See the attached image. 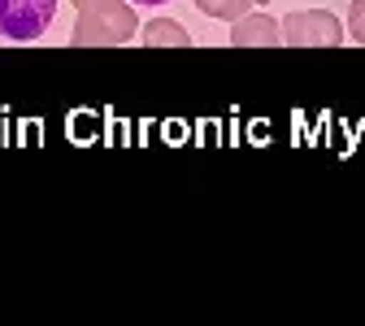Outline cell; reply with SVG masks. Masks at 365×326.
I'll return each instance as SVG.
<instances>
[{"instance_id":"cell-1","label":"cell","mask_w":365,"mask_h":326,"mask_svg":"<svg viewBox=\"0 0 365 326\" xmlns=\"http://www.w3.org/2000/svg\"><path fill=\"white\" fill-rule=\"evenodd\" d=\"M140 18H135L130 0H96V5L78 9V22L70 31L74 49H122L135 39Z\"/></svg>"},{"instance_id":"cell-2","label":"cell","mask_w":365,"mask_h":326,"mask_svg":"<svg viewBox=\"0 0 365 326\" xmlns=\"http://www.w3.org/2000/svg\"><path fill=\"white\" fill-rule=\"evenodd\" d=\"M287 49H339L344 44V22L331 9H296L279 18Z\"/></svg>"},{"instance_id":"cell-3","label":"cell","mask_w":365,"mask_h":326,"mask_svg":"<svg viewBox=\"0 0 365 326\" xmlns=\"http://www.w3.org/2000/svg\"><path fill=\"white\" fill-rule=\"evenodd\" d=\"M57 22V0H0V35L31 44Z\"/></svg>"},{"instance_id":"cell-4","label":"cell","mask_w":365,"mask_h":326,"mask_svg":"<svg viewBox=\"0 0 365 326\" xmlns=\"http://www.w3.org/2000/svg\"><path fill=\"white\" fill-rule=\"evenodd\" d=\"M231 44L235 49H274V44H283V31H279V18H269L265 9L261 14H244L231 22Z\"/></svg>"},{"instance_id":"cell-5","label":"cell","mask_w":365,"mask_h":326,"mask_svg":"<svg viewBox=\"0 0 365 326\" xmlns=\"http://www.w3.org/2000/svg\"><path fill=\"white\" fill-rule=\"evenodd\" d=\"M135 35H140L148 49H192V35L182 31V22H174V18H153Z\"/></svg>"},{"instance_id":"cell-6","label":"cell","mask_w":365,"mask_h":326,"mask_svg":"<svg viewBox=\"0 0 365 326\" xmlns=\"http://www.w3.org/2000/svg\"><path fill=\"white\" fill-rule=\"evenodd\" d=\"M196 9L205 18H217V22H235L252 9V0H196Z\"/></svg>"},{"instance_id":"cell-7","label":"cell","mask_w":365,"mask_h":326,"mask_svg":"<svg viewBox=\"0 0 365 326\" xmlns=\"http://www.w3.org/2000/svg\"><path fill=\"white\" fill-rule=\"evenodd\" d=\"M344 35L365 49V0H352V5H348V26H344Z\"/></svg>"},{"instance_id":"cell-8","label":"cell","mask_w":365,"mask_h":326,"mask_svg":"<svg viewBox=\"0 0 365 326\" xmlns=\"http://www.w3.org/2000/svg\"><path fill=\"white\" fill-rule=\"evenodd\" d=\"M130 5H170V0H130Z\"/></svg>"},{"instance_id":"cell-9","label":"cell","mask_w":365,"mask_h":326,"mask_svg":"<svg viewBox=\"0 0 365 326\" xmlns=\"http://www.w3.org/2000/svg\"><path fill=\"white\" fill-rule=\"evenodd\" d=\"M87 5H96V0H74V9H87Z\"/></svg>"},{"instance_id":"cell-10","label":"cell","mask_w":365,"mask_h":326,"mask_svg":"<svg viewBox=\"0 0 365 326\" xmlns=\"http://www.w3.org/2000/svg\"><path fill=\"white\" fill-rule=\"evenodd\" d=\"M252 5H269V0H252Z\"/></svg>"}]
</instances>
